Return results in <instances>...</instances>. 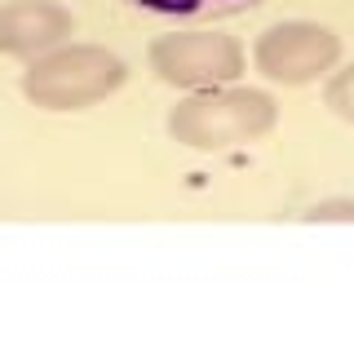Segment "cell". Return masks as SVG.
Segmentation results:
<instances>
[{"instance_id":"6","label":"cell","mask_w":354,"mask_h":354,"mask_svg":"<svg viewBox=\"0 0 354 354\" xmlns=\"http://www.w3.org/2000/svg\"><path fill=\"white\" fill-rule=\"evenodd\" d=\"M129 5L142 9V14H155V18H173V22H204V18L243 14L257 0H129Z\"/></svg>"},{"instance_id":"4","label":"cell","mask_w":354,"mask_h":354,"mask_svg":"<svg viewBox=\"0 0 354 354\" xmlns=\"http://www.w3.org/2000/svg\"><path fill=\"white\" fill-rule=\"evenodd\" d=\"M151 71L173 88H217L243 75V44L217 31H169L151 44Z\"/></svg>"},{"instance_id":"3","label":"cell","mask_w":354,"mask_h":354,"mask_svg":"<svg viewBox=\"0 0 354 354\" xmlns=\"http://www.w3.org/2000/svg\"><path fill=\"white\" fill-rule=\"evenodd\" d=\"M252 62H257V71L266 80H274L283 88H301V84H315L319 75H328L341 62V36L332 27H324V22L288 18L257 36Z\"/></svg>"},{"instance_id":"2","label":"cell","mask_w":354,"mask_h":354,"mask_svg":"<svg viewBox=\"0 0 354 354\" xmlns=\"http://www.w3.org/2000/svg\"><path fill=\"white\" fill-rule=\"evenodd\" d=\"M129 80V66L102 44H58L22 71V97L40 111H84Z\"/></svg>"},{"instance_id":"5","label":"cell","mask_w":354,"mask_h":354,"mask_svg":"<svg viewBox=\"0 0 354 354\" xmlns=\"http://www.w3.org/2000/svg\"><path fill=\"white\" fill-rule=\"evenodd\" d=\"M75 36V14L58 0H9L0 5V53L5 58H40Z\"/></svg>"},{"instance_id":"1","label":"cell","mask_w":354,"mask_h":354,"mask_svg":"<svg viewBox=\"0 0 354 354\" xmlns=\"http://www.w3.org/2000/svg\"><path fill=\"white\" fill-rule=\"evenodd\" d=\"M274 124H279V102L266 88L248 84L195 88L169 111V138L186 151H230L266 138Z\"/></svg>"},{"instance_id":"7","label":"cell","mask_w":354,"mask_h":354,"mask_svg":"<svg viewBox=\"0 0 354 354\" xmlns=\"http://www.w3.org/2000/svg\"><path fill=\"white\" fill-rule=\"evenodd\" d=\"M324 102L337 120H346V124H354V62H346L341 71H332V80L324 88Z\"/></svg>"},{"instance_id":"8","label":"cell","mask_w":354,"mask_h":354,"mask_svg":"<svg viewBox=\"0 0 354 354\" xmlns=\"http://www.w3.org/2000/svg\"><path fill=\"white\" fill-rule=\"evenodd\" d=\"M301 217L306 221H354V199H319Z\"/></svg>"}]
</instances>
